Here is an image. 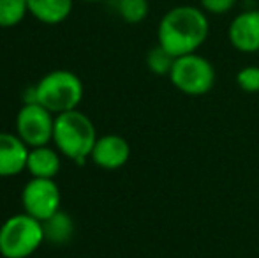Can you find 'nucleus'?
Here are the masks:
<instances>
[{
	"label": "nucleus",
	"instance_id": "nucleus-1",
	"mask_svg": "<svg viewBox=\"0 0 259 258\" xmlns=\"http://www.w3.org/2000/svg\"><path fill=\"white\" fill-rule=\"evenodd\" d=\"M210 23L201 7L177 6L171 7L159 21L157 27V45L173 57L196 53L205 45Z\"/></svg>",
	"mask_w": 259,
	"mask_h": 258
},
{
	"label": "nucleus",
	"instance_id": "nucleus-2",
	"mask_svg": "<svg viewBox=\"0 0 259 258\" xmlns=\"http://www.w3.org/2000/svg\"><path fill=\"white\" fill-rule=\"evenodd\" d=\"M97 131L89 115L78 108L64 112L55 117L53 145L62 156L71 161L83 165L92 156L94 145L97 141Z\"/></svg>",
	"mask_w": 259,
	"mask_h": 258
},
{
	"label": "nucleus",
	"instance_id": "nucleus-3",
	"mask_svg": "<svg viewBox=\"0 0 259 258\" xmlns=\"http://www.w3.org/2000/svg\"><path fill=\"white\" fill-rule=\"evenodd\" d=\"M34 87L37 103L55 115L76 110L85 92L79 76L67 69H55L42 76Z\"/></svg>",
	"mask_w": 259,
	"mask_h": 258
},
{
	"label": "nucleus",
	"instance_id": "nucleus-4",
	"mask_svg": "<svg viewBox=\"0 0 259 258\" xmlns=\"http://www.w3.org/2000/svg\"><path fill=\"white\" fill-rule=\"evenodd\" d=\"M42 242V223L27 212L7 217L0 227V255L4 258H28Z\"/></svg>",
	"mask_w": 259,
	"mask_h": 258
},
{
	"label": "nucleus",
	"instance_id": "nucleus-5",
	"mask_svg": "<svg viewBox=\"0 0 259 258\" xmlns=\"http://www.w3.org/2000/svg\"><path fill=\"white\" fill-rule=\"evenodd\" d=\"M169 80L185 96H205L215 85V69L211 62L198 53L177 57Z\"/></svg>",
	"mask_w": 259,
	"mask_h": 258
},
{
	"label": "nucleus",
	"instance_id": "nucleus-6",
	"mask_svg": "<svg viewBox=\"0 0 259 258\" xmlns=\"http://www.w3.org/2000/svg\"><path fill=\"white\" fill-rule=\"evenodd\" d=\"M55 117L57 115L39 103L23 104L16 115V134L28 149L50 145L53 141Z\"/></svg>",
	"mask_w": 259,
	"mask_h": 258
},
{
	"label": "nucleus",
	"instance_id": "nucleus-7",
	"mask_svg": "<svg viewBox=\"0 0 259 258\" xmlns=\"http://www.w3.org/2000/svg\"><path fill=\"white\" fill-rule=\"evenodd\" d=\"M60 188L55 182V179H35V177H32L21 191L23 212L35 217L41 223L60 210Z\"/></svg>",
	"mask_w": 259,
	"mask_h": 258
},
{
	"label": "nucleus",
	"instance_id": "nucleus-8",
	"mask_svg": "<svg viewBox=\"0 0 259 258\" xmlns=\"http://www.w3.org/2000/svg\"><path fill=\"white\" fill-rule=\"evenodd\" d=\"M228 39L242 53L259 52V9H247L236 14L228 28Z\"/></svg>",
	"mask_w": 259,
	"mask_h": 258
},
{
	"label": "nucleus",
	"instance_id": "nucleus-9",
	"mask_svg": "<svg viewBox=\"0 0 259 258\" xmlns=\"http://www.w3.org/2000/svg\"><path fill=\"white\" fill-rule=\"evenodd\" d=\"M131 158V145L120 134H104L99 136L94 145L92 159L103 170H118L127 165Z\"/></svg>",
	"mask_w": 259,
	"mask_h": 258
},
{
	"label": "nucleus",
	"instance_id": "nucleus-10",
	"mask_svg": "<svg viewBox=\"0 0 259 258\" xmlns=\"http://www.w3.org/2000/svg\"><path fill=\"white\" fill-rule=\"evenodd\" d=\"M28 151L16 133L0 131V177H14L27 170Z\"/></svg>",
	"mask_w": 259,
	"mask_h": 258
},
{
	"label": "nucleus",
	"instance_id": "nucleus-11",
	"mask_svg": "<svg viewBox=\"0 0 259 258\" xmlns=\"http://www.w3.org/2000/svg\"><path fill=\"white\" fill-rule=\"evenodd\" d=\"M60 152L50 145L32 147L27 158V172L35 179H55L60 172Z\"/></svg>",
	"mask_w": 259,
	"mask_h": 258
},
{
	"label": "nucleus",
	"instance_id": "nucleus-12",
	"mask_svg": "<svg viewBox=\"0 0 259 258\" xmlns=\"http://www.w3.org/2000/svg\"><path fill=\"white\" fill-rule=\"evenodd\" d=\"M74 0H27L28 14L45 25H58L69 18Z\"/></svg>",
	"mask_w": 259,
	"mask_h": 258
},
{
	"label": "nucleus",
	"instance_id": "nucleus-13",
	"mask_svg": "<svg viewBox=\"0 0 259 258\" xmlns=\"http://www.w3.org/2000/svg\"><path fill=\"white\" fill-rule=\"evenodd\" d=\"M45 242H52L55 246H64L74 235V221L64 210H58L52 217L42 221Z\"/></svg>",
	"mask_w": 259,
	"mask_h": 258
},
{
	"label": "nucleus",
	"instance_id": "nucleus-14",
	"mask_svg": "<svg viewBox=\"0 0 259 258\" xmlns=\"http://www.w3.org/2000/svg\"><path fill=\"white\" fill-rule=\"evenodd\" d=\"M28 14L27 0H0V28L20 25Z\"/></svg>",
	"mask_w": 259,
	"mask_h": 258
},
{
	"label": "nucleus",
	"instance_id": "nucleus-15",
	"mask_svg": "<svg viewBox=\"0 0 259 258\" xmlns=\"http://www.w3.org/2000/svg\"><path fill=\"white\" fill-rule=\"evenodd\" d=\"M116 11L120 18L125 23L136 25L141 23L150 13V4L148 0H118L116 2Z\"/></svg>",
	"mask_w": 259,
	"mask_h": 258
},
{
	"label": "nucleus",
	"instance_id": "nucleus-16",
	"mask_svg": "<svg viewBox=\"0 0 259 258\" xmlns=\"http://www.w3.org/2000/svg\"><path fill=\"white\" fill-rule=\"evenodd\" d=\"M145 60H147V67L150 72H154L157 76H169L177 57H173L167 50H164L160 45H157L152 50H148Z\"/></svg>",
	"mask_w": 259,
	"mask_h": 258
},
{
	"label": "nucleus",
	"instance_id": "nucleus-17",
	"mask_svg": "<svg viewBox=\"0 0 259 258\" xmlns=\"http://www.w3.org/2000/svg\"><path fill=\"white\" fill-rule=\"evenodd\" d=\"M236 85L247 94L259 92V65H245L236 72Z\"/></svg>",
	"mask_w": 259,
	"mask_h": 258
},
{
	"label": "nucleus",
	"instance_id": "nucleus-18",
	"mask_svg": "<svg viewBox=\"0 0 259 258\" xmlns=\"http://www.w3.org/2000/svg\"><path fill=\"white\" fill-rule=\"evenodd\" d=\"M235 6L236 0H199V7L206 14H215V16H222V14L229 13Z\"/></svg>",
	"mask_w": 259,
	"mask_h": 258
},
{
	"label": "nucleus",
	"instance_id": "nucleus-19",
	"mask_svg": "<svg viewBox=\"0 0 259 258\" xmlns=\"http://www.w3.org/2000/svg\"><path fill=\"white\" fill-rule=\"evenodd\" d=\"M81 2H87V4H99V2H108V0H81Z\"/></svg>",
	"mask_w": 259,
	"mask_h": 258
}]
</instances>
